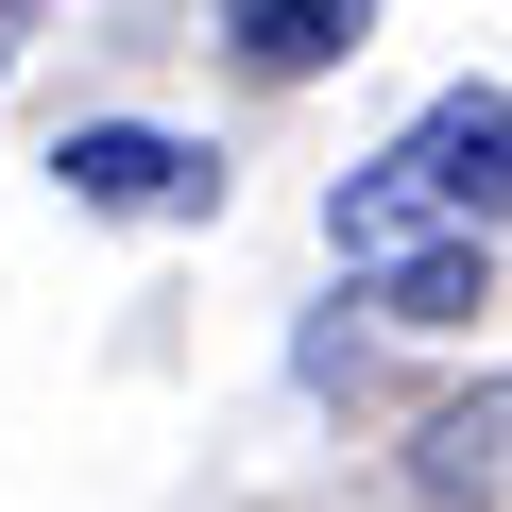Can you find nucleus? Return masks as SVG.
<instances>
[{
    "label": "nucleus",
    "mask_w": 512,
    "mask_h": 512,
    "mask_svg": "<svg viewBox=\"0 0 512 512\" xmlns=\"http://www.w3.org/2000/svg\"><path fill=\"white\" fill-rule=\"evenodd\" d=\"M410 222H461V239L512 222V103H495V86H444V103L342 188V256H393Z\"/></svg>",
    "instance_id": "1"
},
{
    "label": "nucleus",
    "mask_w": 512,
    "mask_h": 512,
    "mask_svg": "<svg viewBox=\"0 0 512 512\" xmlns=\"http://www.w3.org/2000/svg\"><path fill=\"white\" fill-rule=\"evenodd\" d=\"M427 461H444V478H495V461H512V393H478V410H444V427H427Z\"/></svg>",
    "instance_id": "5"
},
{
    "label": "nucleus",
    "mask_w": 512,
    "mask_h": 512,
    "mask_svg": "<svg viewBox=\"0 0 512 512\" xmlns=\"http://www.w3.org/2000/svg\"><path fill=\"white\" fill-rule=\"evenodd\" d=\"M69 188H86V205H188V188H205V154H188V137H154V120H86V137H69Z\"/></svg>",
    "instance_id": "2"
},
{
    "label": "nucleus",
    "mask_w": 512,
    "mask_h": 512,
    "mask_svg": "<svg viewBox=\"0 0 512 512\" xmlns=\"http://www.w3.org/2000/svg\"><path fill=\"white\" fill-rule=\"evenodd\" d=\"M359 274H376V308H393V325H461V308H495L478 239H393V256H359Z\"/></svg>",
    "instance_id": "4"
},
{
    "label": "nucleus",
    "mask_w": 512,
    "mask_h": 512,
    "mask_svg": "<svg viewBox=\"0 0 512 512\" xmlns=\"http://www.w3.org/2000/svg\"><path fill=\"white\" fill-rule=\"evenodd\" d=\"M222 35H239L256 69H342V52L376 35V0H222Z\"/></svg>",
    "instance_id": "3"
}]
</instances>
